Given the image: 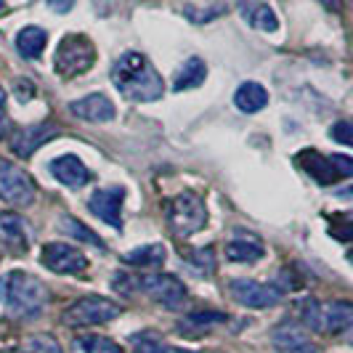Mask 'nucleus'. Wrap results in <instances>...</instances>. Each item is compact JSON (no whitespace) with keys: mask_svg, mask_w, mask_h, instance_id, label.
Masks as SVG:
<instances>
[{"mask_svg":"<svg viewBox=\"0 0 353 353\" xmlns=\"http://www.w3.org/2000/svg\"><path fill=\"white\" fill-rule=\"evenodd\" d=\"M114 88L130 101H157L165 93V83L152 67V61L136 51L123 53L112 67Z\"/></svg>","mask_w":353,"mask_h":353,"instance_id":"1","label":"nucleus"},{"mask_svg":"<svg viewBox=\"0 0 353 353\" xmlns=\"http://www.w3.org/2000/svg\"><path fill=\"white\" fill-rule=\"evenodd\" d=\"M8 305V311L19 319H35L46 311V305L51 301L48 287L40 282L37 276L27 271H14L3 279V298Z\"/></svg>","mask_w":353,"mask_h":353,"instance_id":"2","label":"nucleus"},{"mask_svg":"<svg viewBox=\"0 0 353 353\" xmlns=\"http://www.w3.org/2000/svg\"><path fill=\"white\" fill-rule=\"evenodd\" d=\"M123 314L120 303L101 298V295H85L80 301H74L61 314V324L70 330H85V327H96V324H106L112 319H117Z\"/></svg>","mask_w":353,"mask_h":353,"instance_id":"3","label":"nucleus"},{"mask_svg":"<svg viewBox=\"0 0 353 353\" xmlns=\"http://www.w3.org/2000/svg\"><path fill=\"white\" fill-rule=\"evenodd\" d=\"M168 226L176 236H192L205 229L208 223V208L194 192H181L168 202Z\"/></svg>","mask_w":353,"mask_h":353,"instance_id":"4","label":"nucleus"},{"mask_svg":"<svg viewBox=\"0 0 353 353\" xmlns=\"http://www.w3.org/2000/svg\"><path fill=\"white\" fill-rule=\"evenodd\" d=\"M96 61V48L85 35H67L56 48V72L61 77H77Z\"/></svg>","mask_w":353,"mask_h":353,"instance_id":"5","label":"nucleus"},{"mask_svg":"<svg viewBox=\"0 0 353 353\" xmlns=\"http://www.w3.org/2000/svg\"><path fill=\"white\" fill-rule=\"evenodd\" d=\"M35 183L27 176L21 168H17L14 162L0 159V199H6L8 205H19L27 208L35 202Z\"/></svg>","mask_w":353,"mask_h":353,"instance_id":"6","label":"nucleus"},{"mask_svg":"<svg viewBox=\"0 0 353 353\" xmlns=\"http://www.w3.org/2000/svg\"><path fill=\"white\" fill-rule=\"evenodd\" d=\"M136 287L143 295L154 298L159 305L165 308H181V303L186 298V287L181 284V279L170 276V274H146L136 279Z\"/></svg>","mask_w":353,"mask_h":353,"instance_id":"7","label":"nucleus"},{"mask_svg":"<svg viewBox=\"0 0 353 353\" xmlns=\"http://www.w3.org/2000/svg\"><path fill=\"white\" fill-rule=\"evenodd\" d=\"M40 263L46 265L53 274H67V276H77L88 268V258L77 248L61 245V242H48L40 250Z\"/></svg>","mask_w":353,"mask_h":353,"instance_id":"8","label":"nucleus"},{"mask_svg":"<svg viewBox=\"0 0 353 353\" xmlns=\"http://www.w3.org/2000/svg\"><path fill=\"white\" fill-rule=\"evenodd\" d=\"M229 292L234 301L242 303L245 308H271L282 301V292L271 284L252 282V279H231Z\"/></svg>","mask_w":353,"mask_h":353,"instance_id":"9","label":"nucleus"},{"mask_svg":"<svg viewBox=\"0 0 353 353\" xmlns=\"http://www.w3.org/2000/svg\"><path fill=\"white\" fill-rule=\"evenodd\" d=\"M123 202H125V186H104L96 189L88 199V210L109 223L112 229H123Z\"/></svg>","mask_w":353,"mask_h":353,"instance_id":"10","label":"nucleus"},{"mask_svg":"<svg viewBox=\"0 0 353 353\" xmlns=\"http://www.w3.org/2000/svg\"><path fill=\"white\" fill-rule=\"evenodd\" d=\"M271 343H274V348L279 353H319L314 340L305 335V330H303L301 324L290 321V319L274 327Z\"/></svg>","mask_w":353,"mask_h":353,"instance_id":"11","label":"nucleus"},{"mask_svg":"<svg viewBox=\"0 0 353 353\" xmlns=\"http://www.w3.org/2000/svg\"><path fill=\"white\" fill-rule=\"evenodd\" d=\"M61 133V128L56 123H48V120H43V123H32L27 125V128H21L17 136H14V143H11V149H14V154L19 157H30L35 149H40L43 143H48L51 139H56Z\"/></svg>","mask_w":353,"mask_h":353,"instance_id":"12","label":"nucleus"},{"mask_svg":"<svg viewBox=\"0 0 353 353\" xmlns=\"http://www.w3.org/2000/svg\"><path fill=\"white\" fill-rule=\"evenodd\" d=\"M70 112L74 117L85 120V123H109L117 114L112 99H106L104 93H90V96H83V99L72 101Z\"/></svg>","mask_w":353,"mask_h":353,"instance_id":"13","label":"nucleus"},{"mask_svg":"<svg viewBox=\"0 0 353 353\" xmlns=\"http://www.w3.org/2000/svg\"><path fill=\"white\" fill-rule=\"evenodd\" d=\"M48 170H51V176L56 178V181H61V183L70 186V189L85 186L90 178L85 162L80 157H74V154H61V157L51 159V162H48Z\"/></svg>","mask_w":353,"mask_h":353,"instance_id":"14","label":"nucleus"},{"mask_svg":"<svg viewBox=\"0 0 353 353\" xmlns=\"http://www.w3.org/2000/svg\"><path fill=\"white\" fill-rule=\"evenodd\" d=\"M348 330H353V303H321V332L340 335V332H348Z\"/></svg>","mask_w":353,"mask_h":353,"instance_id":"15","label":"nucleus"},{"mask_svg":"<svg viewBox=\"0 0 353 353\" xmlns=\"http://www.w3.org/2000/svg\"><path fill=\"white\" fill-rule=\"evenodd\" d=\"M236 11L250 27L261 30V32H276L279 30V19L274 14L271 6H265L263 0H236Z\"/></svg>","mask_w":353,"mask_h":353,"instance_id":"16","label":"nucleus"},{"mask_svg":"<svg viewBox=\"0 0 353 353\" xmlns=\"http://www.w3.org/2000/svg\"><path fill=\"white\" fill-rule=\"evenodd\" d=\"M298 162L303 165V170L316 178L321 186H330L340 178L335 165H332V157H321L319 152H303V154H298Z\"/></svg>","mask_w":353,"mask_h":353,"instance_id":"17","label":"nucleus"},{"mask_svg":"<svg viewBox=\"0 0 353 353\" xmlns=\"http://www.w3.org/2000/svg\"><path fill=\"white\" fill-rule=\"evenodd\" d=\"M229 316L226 314H221V311H194V314H189V316H183L178 321V332L181 335H202V332H208L210 327L215 324H226Z\"/></svg>","mask_w":353,"mask_h":353,"instance_id":"18","label":"nucleus"},{"mask_svg":"<svg viewBox=\"0 0 353 353\" xmlns=\"http://www.w3.org/2000/svg\"><path fill=\"white\" fill-rule=\"evenodd\" d=\"M46 46H48V32H46L43 27H35V24L24 27V30L17 35L19 56H24V59H30V61L37 59L40 53L46 51Z\"/></svg>","mask_w":353,"mask_h":353,"instance_id":"19","label":"nucleus"},{"mask_svg":"<svg viewBox=\"0 0 353 353\" xmlns=\"http://www.w3.org/2000/svg\"><path fill=\"white\" fill-rule=\"evenodd\" d=\"M208 77V64L202 59L192 56L189 61L181 64V70L176 72V80H173V88L176 90H189V88H199Z\"/></svg>","mask_w":353,"mask_h":353,"instance_id":"20","label":"nucleus"},{"mask_svg":"<svg viewBox=\"0 0 353 353\" xmlns=\"http://www.w3.org/2000/svg\"><path fill=\"white\" fill-rule=\"evenodd\" d=\"M234 104H236V109L252 114V112H261L268 104V93L261 83H242L234 93Z\"/></svg>","mask_w":353,"mask_h":353,"instance_id":"21","label":"nucleus"},{"mask_svg":"<svg viewBox=\"0 0 353 353\" xmlns=\"http://www.w3.org/2000/svg\"><path fill=\"white\" fill-rule=\"evenodd\" d=\"M263 245L258 239H231L226 245V258L231 263H252L263 258Z\"/></svg>","mask_w":353,"mask_h":353,"instance_id":"22","label":"nucleus"},{"mask_svg":"<svg viewBox=\"0 0 353 353\" xmlns=\"http://www.w3.org/2000/svg\"><path fill=\"white\" fill-rule=\"evenodd\" d=\"M0 234L14 250L24 252L27 250V234H24V221L14 212H0Z\"/></svg>","mask_w":353,"mask_h":353,"instance_id":"23","label":"nucleus"},{"mask_svg":"<svg viewBox=\"0 0 353 353\" xmlns=\"http://www.w3.org/2000/svg\"><path fill=\"white\" fill-rule=\"evenodd\" d=\"M123 261L128 265H143V268H157L165 263V248L162 245H143V248L130 250L128 255H123Z\"/></svg>","mask_w":353,"mask_h":353,"instance_id":"24","label":"nucleus"},{"mask_svg":"<svg viewBox=\"0 0 353 353\" xmlns=\"http://www.w3.org/2000/svg\"><path fill=\"white\" fill-rule=\"evenodd\" d=\"M59 231H64V234L74 236V239H77V242H83V245H90V248L104 250L101 236H96L88 226H83V223H80L77 218H72V215H61V218H59Z\"/></svg>","mask_w":353,"mask_h":353,"instance_id":"25","label":"nucleus"},{"mask_svg":"<svg viewBox=\"0 0 353 353\" xmlns=\"http://www.w3.org/2000/svg\"><path fill=\"white\" fill-rule=\"evenodd\" d=\"M74 351L77 353H125L114 340L109 337H96V335H85L74 340Z\"/></svg>","mask_w":353,"mask_h":353,"instance_id":"26","label":"nucleus"},{"mask_svg":"<svg viewBox=\"0 0 353 353\" xmlns=\"http://www.w3.org/2000/svg\"><path fill=\"white\" fill-rule=\"evenodd\" d=\"M186 261L194 265V271L199 274V276H208V274L215 271V252H212V248L192 250V252L186 255Z\"/></svg>","mask_w":353,"mask_h":353,"instance_id":"27","label":"nucleus"},{"mask_svg":"<svg viewBox=\"0 0 353 353\" xmlns=\"http://www.w3.org/2000/svg\"><path fill=\"white\" fill-rule=\"evenodd\" d=\"M301 316H303V321H305V327H308V330L321 332V303L314 301V298L303 301L301 303Z\"/></svg>","mask_w":353,"mask_h":353,"instance_id":"28","label":"nucleus"},{"mask_svg":"<svg viewBox=\"0 0 353 353\" xmlns=\"http://www.w3.org/2000/svg\"><path fill=\"white\" fill-rule=\"evenodd\" d=\"M330 136H332V141L353 146V123L351 120H340V123H335L330 128Z\"/></svg>","mask_w":353,"mask_h":353,"instance_id":"29","label":"nucleus"},{"mask_svg":"<svg viewBox=\"0 0 353 353\" xmlns=\"http://www.w3.org/2000/svg\"><path fill=\"white\" fill-rule=\"evenodd\" d=\"M30 348H32L35 353H61V345L48 335L30 337Z\"/></svg>","mask_w":353,"mask_h":353,"instance_id":"30","label":"nucleus"},{"mask_svg":"<svg viewBox=\"0 0 353 353\" xmlns=\"http://www.w3.org/2000/svg\"><path fill=\"white\" fill-rule=\"evenodd\" d=\"M223 14V6H218V8H210V11H196L194 6H189L186 8V17L192 19V21H196V24H202V21H208V19H215Z\"/></svg>","mask_w":353,"mask_h":353,"instance_id":"31","label":"nucleus"},{"mask_svg":"<svg viewBox=\"0 0 353 353\" xmlns=\"http://www.w3.org/2000/svg\"><path fill=\"white\" fill-rule=\"evenodd\" d=\"M136 353H196V351H181V348H170V345H162V343L149 340V343H141Z\"/></svg>","mask_w":353,"mask_h":353,"instance_id":"32","label":"nucleus"},{"mask_svg":"<svg viewBox=\"0 0 353 353\" xmlns=\"http://www.w3.org/2000/svg\"><path fill=\"white\" fill-rule=\"evenodd\" d=\"M332 165H335L337 176L340 178H351L353 176V159L343 157V154H332Z\"/></svg>","mask_w":353,"mask_h":353,"instance_id":"33","label":"nucleus"},{"mask_svg":"<svg viewBox=\"0 0 353 353\" xmlns=\"http://www.w3.org/2000/svg\"><path fill=\"white\" fill-rule=\"evenodd\" d=\"M46 6L51 8L53 14H70L74 8V0H46Z\"/></svg>","mask_w":353,"mask_h":353,"instance_id":"34","label":"nucleus"},{"mask_svg":"<svg viewBox=\"0 0 353 353\" xmlns=\"http://www.w3.org/2000/svg\"><path fill=\"white\" fill-rule=\"evenodd\" d=\"M8 133H11V120H8V114H6L3 106H0V141H3Z\"/></svg>","mask_w":353,"mask_h":353,"instance_id":"35","label":"nucleus"},{"mask_svg":"<svg viewBox=\"0 0 353 353\" xmlns=\"http://www.w3.org/2000/svg\"><path fill=\"white\" fill-rule=\"evenodd\" d=\"M319 3H321L327 11H337V8L343 6V0H319Z\"/></svg>","mask_w":353,"mask_h":353,"instance_id":"36","label":"nucleus"},{"mask_svg":"<svg viewBox=\"0 0 353 353\" xmlns=\"http://www.w3.org/2000/svg\"><path fill=\"white\" fill-rule=\"evenodd\" d=\"M3 8H6V0H0V11H3Z\"/></svg>","mask_w":353,"mask_h":353,"instance_id":"37","label":"nucleus"},{"mask_svg":"<svg viewBox=\"0 0 353 353\" xmlns=\"http://www.w3.org/2000/svg\"><path fill=\"white\" fill-rule=\"evenodd\" d=\"M348 261H351V263H353V250H351V252H348Z\"/></svg>","mask_w":353,"mask_h":353,"instance_id":"38","label":"nucleus"},{"mask_svg":"<svg viewBox=\"0 0 353 353\" xmlns=\"http://www.w3.org/2000/svg\"><path fill=\"white\" fill-rule=\"evenodd\" d=\"M0 106H3V90H0Z\"/></svg>","mask_w":353,"mask_h":353,"instance_id":"39","label":"nucleus"},{"mask_svg":"<svg viewBox=\"0 0 353 353\" xmlns=\"http://www.w3.org/2000/svg\"><path fill=\"white\" fill-rule=\"evenodd\" d=\"M3 353H19V351H3Z\"/></svg>","mask_w":353,"mask_h":353,"instance_id":"40","label":"nucleus"}]
</instances>
